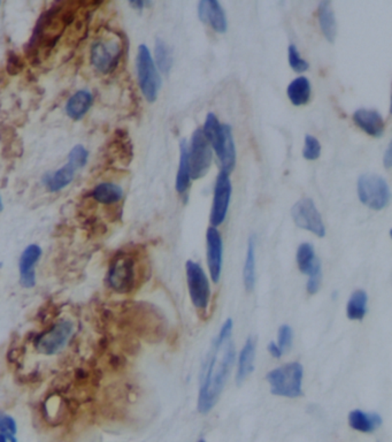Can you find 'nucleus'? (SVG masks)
I'll return each mask as SVG.
<instances>
[{
    "instance_id": "nucleus-1",
    "label": "nucleus",
    "mask_w": 392,
    "mask_h": 442,
    "mask_svg": "<svg viewBox=\"0 0 392 442\" xmlns=\"http://www.w3.org/2000/svg\"><path fill=\"white\" fill-rule=\"evenodd\" d=\"M232 335V319L229 318L213 341L202 371L197 406L203 415L209 413L219 401L235 363L236 351Z\"/></svg>"
},
{
    "instance_id": "nucleus-2",
    "label": "nucleus",
    "mask_w": 392,
    "mask_h": 442,
    "mask_svg": "<svg viewBox=\"0 0 392 442\" xmlns=\"http://www.w3.org/2000/svg\"><path fill=\"white\" fill-rule=\"evenodd\" d=\"M80 3L61 1L53 5L40 17L37 23L33 38L30 40L31 52L49 51L56 45L67 27L74 21Z\"/></svg>"
},
{
    "instance_id": "nucleus-3",
    "label": "nucleus",
    "mask_w": 392,
    "mask_h": 442,
    "mask_svg": "<svg viewBox=\"0 0 392 442\" xmlns=\"http://www.w3.org/2000/svg\"><path fill=\"white\" fill-rule=\"evenodd\" d=\"M303 365L298 362H292L269 371L266 376V380L269 381L271 393L273 395L294 399L303 395Z\"/></svg>"
},
{
    "instance_id": "nucleus-4",
    "label": "nucleus",
    "mask_w": 392,
    "mask_h": 442,
    "mask_svg": "<svg viewBox=\"0 0 392 442\" xmlns=\"http://www.w3.org/2000/svg\"><path fill=\"white\" fill-rule=\"evenodd\" d=\"M358 196L372 210H383L390 202L389 184L377 174H363L358 180Z\"/></svg>"
},
{
    "instance_id": "nucleus-5",
    "label": "nucleus",
    "mask_w": 392,
    "mask_h": 442,
    "mask_svg": "<svg viewBox=\"0 0 392 442\" xmlns=\"http://www.w3.org/2000/svg\"><path fill=\"white\" fill-rule=\"evenodd\" d=\"M137 269V262L133 253H121L115 257L108 273L112 288L122 294L134 290L140 278Z\"/></svg>"
},
{
    "instance_id": "nucleus-6",
    "label": "nucleus",
    "mask_w": 392,
    "mask_h": 442,
    "mask_svg": "<svg viewBox=\"0 0 392 442\" xmlns=\"http://www.w3.org/2000/svg\"><path fill=\"white\" fill-rule=\"evenodd\" d=\"M137 75L140 88L147 102H156L161 88V79L150 50L145 44L138 47Z\"/></svg>"
},
{
    "instance_id": "nucleus-7",
    "label": "nucleus",
    "mask_w": 392,
    "mask_h": 442,
    "mask_svg": "<svg viewBox=\"0 0 392 442\" xmlns=\"http://www.w3.org/2000/svg\"><path fill=\"white\" fill-rule=\"evenodd\" d=\"M190 177L198 180L206 175L212 163V149L202 128H197L188 145Z\"/></svg>"
},
{
    "instance_id": "nucleus-8",
    "label": "nucleus",
    "mask_w": 392,
    "mask_h": 442,
    "mask_svg": "<svg viewBox=\"0 0 392 442\" xmlns=\"http://www.w3.org/2000/svg\"><path fill=\"white\" fill-rule=\"evenodd\" d=\"M186 283L190 298L195 308L200 312H206L211 296L209 278L198 263L188 260L186 264Z\"/></svg>"
},
{
    "instance_id": "nucleus-9",
    "label": "nucleus",
    "mask_w": 392,
    "mask_h": 442,
    "mask_svg": "<svg viewBox=\"0 0 392 442\" xmlns=\"http://www.w3.org/2000/svg\"><path fill=\"white\" fill-rule=\"evenodd\" d=\"M122 54V44L118 40H97L91 46V64L103 74L113 72L118 67Z\"/></svg>"
},
{
    "instance_id": "nucleus-10",
    "label": "nucleus",
    "mask_w": 392,
    "mask_h": 442,
    "mask_svg": "<svg viewBox=\"0 0 392 442\" xmlns=\"http://www.w3.org/2000/svg\"><path fill=\"white\" fill-rule=\"evenodd\" d=\"M291 216L294 223L301 230L313 233L314 235L319 237H324L326 235L324 220L313 200L303 198L298 200L291 209Z\"/></svg>"
},
{
    "instance_id": "nucleus-11",
    "label": "nucleus",
    "mask_w": 392,
    "mask_h": 442,
    "mask_svg": "<svg viewBox=\"0 0 392 442\" xmlns=\"http://www.w3.org/2000/svg\"><path fill=\"white\" fill-rule=\"evenodd\" d=\"M297 264L299 271L308 275V294H317L322 281V270L320 259L317 258L314 246L310 243H301L298 246Z\"/></svg>"
},
{
    "instance_id": "nucleus-12",
    "label": "nucleus",
    "mask_w": 392,
    "mask_h": 442,
    "mask_svg": "<svg viewBox=\"0 0 392 442\" xmlns=\"http://www.w3.org/2000/svg\"><path fill=\"white\" fill-rule=\"evenodd\" d=\"M232 181L228 174L220 172L216 177L213 197L212 211H211V223L212 227H218L226 219L229 203L232 198Z\"/></svg>"
},
{
    "instance_id": "nucleus-13",
    "label": "nucleus",
    "mask_w": 392,
    "mask_h": 442,
    "mask_svg": "<svg viewBox=\"0 0 392 442\" xmlns=\"http://www.w3.org/2000/svg\"><path fill=\"white\" fill-rule=\"evenodd\" d=\"M74 331V325L68 321H60L37 340V351L45 355H54L68 342Z\"/></svg>"
},
{
    "instance_id": "nucleus-14",
    "label": "nucleus",
    "mask_w": 392,
    "mask_h": 442,
    "mask_svg": "<svg viewBox=\"0 0 392 442\" xmlns=\"http://www.w3.org/2000/svg\"><path fill=\"white\" fill-rule=\"evenodd\" d=\"M207 265L214 283H218L223 272V242L216 227H209L206 232Z\"/></svg>"
},
{
    "instance_id": "nucleus-15",
    "label": "nucleus",
    "mask_w": 392,
    "mask_h": 442,
    "mask_svg": "<svg viewBox=\"0 0 392 442\" xmlns=\"http://www.w3.org/2000/svg\"><path fill=\"white\" fill-rule=\"evenodd\" d=\"M198 17L203 22L212 27L216 33H225L227 30V17L223 6L216 0H203L198 5Z\"/></svg>"
},
{
    "instance_id": "nucleus-16",
    "label": "nucleus",
    "mask_w": 392,
    "mask_h": 442,
    "mask_svg": "<svg viewBox=\"0 0 392 442\" xmlns=\"http://www.w3.org/2000/svg\"><path fill=\"white\" fill-rule=\"evenodd\" d=\"M42 249L36 244L27 246L20 257L19 270H20V282L24 288H33L36 285V272L35 265L38 262Z\"/></svg>"
},
{
    "instance_id": "nucleus-17",
    "label": "nucleus",
    "mask_w": 392,
    "mask_h": 442,
    "mask_svg": "<svg viewBox=\"0 0 392 442\" xmlns=\"http://www.w3.org/2000/svg\"><path fill=\"white\" fill-rule=\"evenodd\" d=\"M353 121L361 131L372 138H381L386 128V122L382 115L374 110H356L353 115Z\"/></svg>"
},
{
    "instance_id": "nucleus-18",
    "label": "nucleus",
    "mask_w": 392,
    "mask_h": 442,
    "mask_svg": "<svg viewBox=\"0 0 392 442\" xmlns=\"http://www.w3.org/2000/svg\"><path fill=\"white\" fill-rule=\"evenodd\" d=\"M349 425L358 432L372 433L382 425V418L379 413H363L356 409L349 415Z\"/></svg>"
},
{
    "instance_id": "nucleus-19",
    "label": "nucleus",
    "mask_w": 392,
    "mask_h": 442,
    "mask_svg": "<svg viewBox=\"0 0 392 442\" xmlns=\"http://www.w3.org/2000/svg\"><path fill=\"white\" fill-rule=\"evenodd\" d=\"M255 340L250 337L239 354V370H237V377H236V383L239 385H241L255 370Z\"/></svg>"
},
{
    "instance_id": "nucleus-20",
    "label": "nucleus",
    "mask_w": 392,
    "mask_h": 442,
    "mask_svg": "<svg viewBox=\"0 0 392 442\" xmlns=\"http://www.w3.org/2000/svg\"><path fill=\"white\" fill-rule=\"evenodd\" d=\"M93 98L90 92L81 90L70 97L66 105V113L73 120H81L91 108Z\"/></svg>"
},
{
    "instance_id": "nucleus-21",
    "label": "nucleus",
    "mask_w": 392,
    "mask_h": 442,
    "mask_svg": "<svg viewBox=\"0 0 392 442\" xmlns=\"http://www.w3.org/2000/svg\"><path fill=\"white\" fill-rule=\"evenodd\" d=\"M317 17H319V23H320V28L324 37L329 42L333 43L337 35V24L331 1L324 0L319 3Z\"/></svg>"
},
{
    "instance_id": "nucleus-22",
    "label": "nucleus",
    "mask_w": 392,
    "mask_h": 442,
    "mask_svg": "<svg viewBox=\"0 0 392 442\" xmlns=\"http://www.w3.org/2000/svg\"><path fill=\"white\" fill-rule=\"evenodd\" d=\"M75 172V168L67 163L63 168L56 170L54 173L46 174L44 177V184L51 193H56L72 182Z\"/></svg>"
},
{
    "instance_id": "nucleus-23",
    "label": "nucleus",
    "mask_w": 392,
    "mask_h": 442,
    "mask_svg": "<svg viewBox=\"0 0 392 442\" xmlns=\"http://www.w3.org/2000/svg\"><path fill=\"white\" fill-rule=\"evenodd\" d=\"M290 102L296 106L308 104L310 98V83L305 76H299L291 81L287 89Z\"/></svg>"
},
{
    "instance_id": "nucleus-24",
    "label": "nucleus",
    "mask_w": 392,
    "mask_h": 442,
    "mask_svg": "<svg viewBox=\"0 0 392 442\" xmlns=\"http://www.w3.org/2000/svg\"><path fill=\"white\" fill-rule=\"evenodd\" d=\"M92 197L98 203L111 205V204L118 203L122 200L123 190L121 187H119L118 184L105 182V184H98L93 189Z\"/></svg>"
},
{
    "instance_id": "nucleus-25",
    "label": "nucleus",
    "mask_w": 392,
    "mask_h": 442,
    "mask_svg": "<svg viewBox=\"0 0 392 442\" xmlns=\"http://www.w3.org/2000/svg\"><path fill=\"white\" fill-rule=\"evenodd\" d=\"M190 170L189 161H188V143L186 140H182L180 143V165L176 175V191L179 193H184L190 187Z\"/></svg>"
},
{
    "instance_id": "nucleus-26",
    "label": "nucleus",
    "mask_w": 392,
    "mask_h": 442,
    "mask_svg": "<svg viewBox=\"0 0 392 442\" xmlns=\"http://www.w3.org/2000/svg\"><path fill=\"white\" fill-rule=\"evenodd\" d=\"M368 296L365 290L358 289L351 295L347 302V316L350 321H363L367 314Z\"/></svg>"
},
{
    "instance_id": "nucleus-27",
    "label": "nucleus",
    "mask_w": 392,
    "mask_h": 442,
    "mask_svg": "<svg viewBox=\"0 0 392 442\" xmlns=\"http://www.w3.org/2000/svg\"><path fill=\"white\" fill-rule=\"evenodd\" d=\"M243 281L248 293L255 288V236L248 240V253H246V264L243 270Z\"/></svg>"
},
{
    "instance_id": "nucleus-28",
    "label": "nucleus",
    "mask_w": 392,
    "mask_h": 442,
    "mask_svg": "<svg viewBox=\"0 0 392 442\" xmlns=\"http://www.w3.org/2000/svg\"><path fill=\"white\" fill-rule=\"evenodd\" d=\"M154 54H156V63L157 67L161 73L168 74L172 66H173V56L169 45H167L165 40L158 38L156 40V47H154Z\"/></svg>"
},
{
    "instance_id": "nucleus-29",
    "label": "nucleus",
    "mask_w": 392,
    "mask_h": 442,
    "mask_svg": "<svg viewBox=\"0 0 392 442\" xmlns=\"http://www.w3.org/2000/svg\"><path fill=\"white\" fill-rule=\"evenodd\" d=\"M17 422L5 413H0V434L6 436L10 442H17Z\"/></svg>"
},
{
    "instance_id": "nucleus-30",
    "label": "nucleus",
    "mask_w": 392,
    "mask_h": 442,
    "mask_svg": "<svg viewBox=\"0 0 392 442\" xmlns=\"http://www.w3.org/2000/svg\"><path fill=\"white\" fill-rule=\"evenodd\" d=\"M89 152L82 145H76L73 147L72 151L69 152L68 164L75 170L84 168L86 161H88Z\"/></svg>"
},
{
    "instance_id": "nucleus-31",
    "label": "nucleus",
    "mask_w": 392,
    "mask_h": 442,
    "mask_svg": "<svg viewBox=\"0 0 392 442\" xmlns=\"http://www.w3.org/2000/svg\"><path fill=\"white\" fill-rule=\"evenodd\" d=\"M288 59L289 65H290L291 68L294 69V72L304 73L306 72L308 67H310L308 61L301 58V53H299L297 47H296V45H294V44L289 45Z\"/></svg>"
},
{
    "instance_id": "nucleus-32",
    "label": "nucleus",
    "mask_w": 392,
    "mask_h": 442,
    "mask_svg": "<svg viewBox=\"0 0 392 442\" xmlns=\"http://www.w3.org/2000/svg\"><path fill=\"white\" fill-rule=\"evenodd\" d=\"M321 145L317 138L312 135H306L305 136L304 150H303V156L308 161H315L320 157Z\"/></svg>"
},
{
    "instance_id": "nucleus-33",
    "label": "nucleus",
    "mask_w": 392,
    "mask_h": 442,
    "mask_svg": "<svg viewBox=\"0 0 392 442\" xmlns=\"http://www.w3.org/2000/svg\"><path fill=\"white\" fill-rule=\"evenodd\" d=\"M278 348L281 349L282 353L285 354V351H288L292 346V339H294V332L289 325H282L278 328Z\"/></svg>"
},
{
    "instance_id": "nucleus-34",
    "label": "nucleus",
    "mask_w": 392,
    "mask_h": 442,
    "mask_svg": "<svg viewBox=\"0 0 392 442\" xmlns=\"http://www.w3.org/2000/svg\"><path fill=\"white\" fill-rule=\"evenodd\" d=\"M269 353L275 358H281L282 355H283L281 349L278 348V344H275L273 341L269 344Z\"/></svg>"
},
{
    "instance_id": "nucleus-35",
    "label": "nucleus",
    "mask_w": 392,
    "mask_h": 442,
    "mask_svg": "<svg viewBox=\"0 0 392 442\" xmlns=\"http://www.w3.org/2000/svg\"><path fill=\"white\" fill-rule=\"evenodd\" d=\"M383 163L386 165V168H391L392 164V154H391V145L388 147L386 149V154H384V157H383Z\"/></svg>"
},
{
    "instance_id": "nucleus-36",
    "label": "nucleus",
    "mask_w": 392,
    "mask_h": 442,
    "mask_svg": "<svg viewBox=\"0 0 392 442\" xmlns=\"http://www.w3.org/2000/svg\"><path fill=\"white\" fill-rule=\"evenodd\" d=\"M146 3H144V1H135V3H131V5H133V6L137 7V8L141 10V8H143Z\"/></svg>"
},
{
    "instance_id": "nucleus-37",
    "label": "nucleus",
    "mask_w": 392,
    "mask_h": 442,
    "mask_svg": "<svg viewBox=\"0 0 392 442\" xmlns=\"http://www.w3.org/2000/svg\"><path fill=\"white\" fill-rule=\"evenodd\" d=\"M8 441V440H7L6 436H3V434H0V442H7Z\"/></svg>"
},
{
    "instance_id": "nucleus-38",
    "label": "nucleus",
    "mask_w": 392,
    "mask_h": 442,
    "mask_svg": "<svg viewBox=\"0 0 392 442\" xmlns=\"http://www.w3.org/2000/svg\"><path fill=\"white\" fill-rule=\"evenodd\" d=\"M3 210V203H1V197H0V211Z\"/></svg>"
},
{
    "instance_id": "nucleus-39",
    "label": "nucleus",
    "mask_w": 392,
    "mask_h": 442,
    "mask_svg": "<svg viewBox=\"0 0 392 442\" xmlns=\"http://www.w3.org/2000/svg\"><path fill=\"white\" fill-rule=\"evenodd\" d=\"M198 442H206V441H205V440L202 439V440H199V441Z\"/></svg>"
},
{
    "instance_id": "nucleus-40",
    "label": "nucleus",
    "mask_w": 392,
    "mask_h": 442,
    "mask_svg": "<svg viewBox=\"0 0 392 442\" xmlns=\"http://www.w3.org/2000/svg\"><path fill=\"white\" fill-rule=\"evenodd\" d=\"M0 267H1V263H0Z\"/></svg>"
}]
</instances>
